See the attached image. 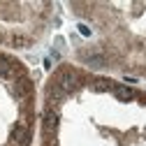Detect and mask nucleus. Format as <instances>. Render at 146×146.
<instances>
[{
	"label": "nucleus",
	"instance_id": "nucleus-1",
	"mask_svg": "<svg viewBox=\"0 0 146 146\" xmlns=\"http://www.w3.org/2000/svg\"><path fill=\"white\" fill-rule=\"evenodd\" d=\"M53 84H56L60 90H65V93H67V90H74V88L81 84V79H79L77 72H72L70 67H65V70H60L58 74H56V81H53Z\"/></svg>",
	"mask_w": 146,
	"mask_h": 146
},
{
	"label": "nucleus",
	"instance_id": "nucleus-2",
	"mask_svg": "<svg viewBox=\"0 0 146 146\" xmlns=\"http://www.w3.org/2000/svg\"><path fill=\"white\" fill-rule=\"evenodd\" d=\"M58 123H60L58 114L53 111V109H46L44 111V135L53 139V135H56V130H58Z\"/></svg>",
	"mask_w": 146,
	"mask_h": 146
},
{
	"label": "nucleus",
	"instance_id": "nucleus-3",
	"mask_svg": "<svg viewBox=\"0 0 146 146\" xmlns=\"http://www.w3.org/2000/svg\"><path fill=\"white\" fill-rule=\"evenodd\" d=\"M3 42H7L9 46H14V49H26V46H30L33 44V40L30 37H26V35H9V37H0Z\"/></svg>",
	"mask_w": 146,
	"mask_h": 146
},
{
	"label": "nucleus",
	"instance_id": "nucleus-4",
	"mask_svg": "<svg viewBox=\"0 0 146 146\" xmlns=\"http://www.w3.org/2000/svg\"><path fill=\"white\" fill-rule=\"evenodd\" d=\"M12 141H14V144H19V146H23V144L28 141V127H26L23 121L14 125V130H12Z\"/></svg>",
	"mask_w": 146,
	"mask_h": 146
},
{
	"label": "nucleus",
	"instance_id": "nucleus-5",
	"mask_svg": "<svg viewBox=\"0 0 146 146\" xmlns=\"http://www.w3.org/2000/svg\"><path fill=\"white\" fill-rule=\"evenodd\" d=\"M63 98H65V90H60L56 84H51L49 90H46V102H49L51 107H56L58 102H63Z\"/></svg>",
	"mask_w": 146,
	"mask_h": 146
},
{
	"label": "nucleus",
	"instance_id": "nucleus-6",
	"mask_svg": "<svg viewBox=\"0 0 146 146\" xmlns=\"http://www.w3.org/2000/svg\"><path fill=\"white\" fill-rule=\"evenodd\" d=\"M114 93H116V98L123 100V102L135 100V90H132V88H127V86H116V88H114Z\"/></svg>",
	"mask_w": 146,
	"mask_h": 146
},
{
	"label": "nucleus",
	"instance_id": "nucleus-7",
	"mask_svg": "<svg viewBox=\"0 0 146 146\" xmlns=\"http://www.w3.org/2000/svg\"><path fill=\"white\" fill-rule=\"evenodd\" d=\"M23 93H26V95L30 93V84H28L26 79H21L19 84H16V86H14V95H19V98H21Z\"/></svg>",
	"mask_w": 146,
	"mask_h": 146
},
{
	"label": "nucleus",
	"instance_id": "nucleus-8",
	"mask_svg": "<svg viewBox=\"0 0 146 146\" xmlns=\"http://www.w3.org/2000/svg\"><path fill=\"white\" fill-rule=\"evenodd\" d=\"M0 77H12V63L7 58H0Z\"/></svg>",
	"mask_w": 146,
	"mask_h": 146
},
{
	"label": "nucleus",
	"instance_id": "nucleus-9",
	"mask_svg": "<svg viewBox=\"0 0 146 146\" xmlns=\"http://www.w3.org/2000/svg\"><path fill=\"white\" fill-rule=\"evenodd\" d=\"M79 33L84 35V37H90V28H88V26H84V23H79Z\"/></svg>",
	"mask_w": 146,
	"mask_h": 146
},
{
	"label": "nucleus",
	"instance_id": "nucleus-10",
	"mask_svg": "<svg viewBox=\"0 0 146 146\" xmlns=\"http://www.w3.org/2000/svg\"><path fill=\"white\" fill-rule=\"evenodd\" d=\"M44 146H58V141H56V139H46Z\"/></svg>",
	"mask_w": 146,
	"mask_h": 146
}]
</instances>
